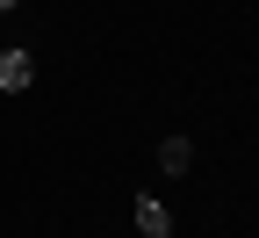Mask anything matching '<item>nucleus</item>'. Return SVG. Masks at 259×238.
Masks as SVG:
<instances>
[{
	"mask_svg": "<svg viewBox=\"0 0 259 238\" xmlns=\"http://www.w3.org/2000/svg\"><path fill=\"white\" fill-rule=\"evenodd\" d=\"M130 217H137L144 238H173V217H166V202H158V195H137V210H130Z\"/></svg>",
	"mask_w": 259,
	"mask_h": 238,
	"instance_id": "2",
	"label": "nucleus"
},
{
	"mask_svg": "<svg viewBox=\"0 0 259 238\" xmlns=\"http://www.w3.org/2000/svg\"><path fill=\"white\" fill-rule=\"evenodd\" d=\"M15 8H22V0H0V15H15Z\"/></svg>",
	"mask_w": 259,
	"mask_h": 238,
	"instance_id": "4",
	"label": "nucleus"
},
{
	"mask_svg": "<svg viewBox=\"0 0 259 238\" xmlns=\"http://www.w3.org/2000/svg\"><path fill=\"white\" fill-rule=\"evenodd\" d=\"M158 166H166V174H187V166H194V145L187 138H166V145H158Z\"/></svg>",
	"mask_w": 259,
	"mask_h": 238,
	"instance_id": "3",
	"label": "nucleus"
},
{
	"mask_svg": "<svg viewBox=\"0 0 259 238\" xmlns=\"http://www.w3.org/2000/svg\"><path fill=\"white\" fill-rule=\"evenodd\" d=\"M29 80H36V51H29V44H8V51H0V94H22Z\"/></svg>",
	"mask_w": 259,
	"mask_h": 238,
	"instance_id": "1",
	"label": "nucleus"
}]
</instances>
